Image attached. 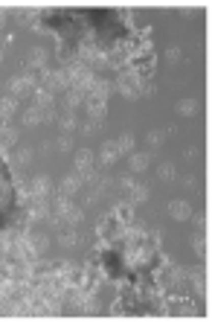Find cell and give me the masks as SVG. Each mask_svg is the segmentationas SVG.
Instances as JSON below:
<instances>
[{
  "label": "cell",
  "mask_w": 212,
  "mask_h": 323,
  "mask_svg": "<svg viewBox=\"0 0 212 323\" xmlns=\"http://www.w3.org/2000/svg\"><path fill=\"white\" fill-rule=\"evenodd\" d=\"M15 111H18V99H15V96L0 99V117H12Z\"/></svg>",
  "instance_id": "15"
},
{
  "label": "cell",
  "mask_w": 212,
  "mask_h": 323,
  "mask_svg": "<svg viewBox=\"0 0 212 323\" xmlns=\"http://www.w3.org/2000/svg\"><path fill=\"white\" fill-rule=\"evenodd\" d=\"M183 183H186L189 190H198V178H195V175H189V178H186V181H183Z\"/></svg>",
  "instance_id": "32"
},
{
  "label": "cell",
  "mask_w": 212,
  "mask_h": 323,
  "mask_svg": "<svg viewBox=\"0 0 212 323\" xmlns=\"http://www.w3.org/2000/svg\"><path fill=\"white\" fill-rule=\"evenodd\" d=\"M116 152L119 154H131L134 152V137L131 134H122L119 140H116Z\"/></svg>",
  "instance_id": "16"
},
{
  "label": "cell",
  "mask_w": 212,
  "mask_h": 323,
  "mask_svg": "<svg viewBox=\"0 0 212 323\" xmlns=\"http://www.w3.org/2000/svg\"><path fill=\"white\" fill-rule=\"evenodd\" d=\"M128 195H131V204L145 201V198H148V186H142V183H134L131 190H128Z\"/></svg>",
  "instance_id": "17"
},
{
  "label": "cell",
  "mask_w": 212,
  "mask_h": 323,
  "mask_svg": "<svg viewBox=\"0 0 212 323\" xmlns=\"http://www.w3.org/2000/svg\"><path fill=\"white\" fill-rule=\"evenodd\" d=\"M192 245H195V251H198V253H206V239H203V236H198Z\"/></svg>",
  "instance_id": "31"
},
{
  "label": "cell",
  "mask_w": 212,
  "mask_h": 323,
  "mask_svg": "<svg viewBox=\"0 0 212 323\" xmlns=\"http://www.w3.org/2000/svg\"><path fill=\"white\" fill-rule=\"evenodd\" d=\"M195 111H198V102L195 99H180L177 102V114H180V117H192Z\"/></svg>",
  "instance_id": "19"
},
{
  "label": "cell",
  "mask_w": 212,
  "mask_h": 323,
  "mask_svg": "<svg viewBox=\"0 0 212 323\" xmlns=\"http://www.w3.org/2000/svg\"><path fill=\"white\" fill-rule=\"evenodd\" d=\"M32 96H35V108H50V105H55V102H52V91H47V88H35Z\"/></svg>",
  "instance_id": "12"
},
{
  "label": "cell",
  "mask_w": 212,
  "mask_h": 323,
  "mask_svg": "<svg viewBox=\"0 0 212 323\" xmlns=\"http://www.w3.org/2000/svg\"><path fill=\"white\" fill-rule=\"evenodd\" d=\"M79 186H81V178H79V175H67V178H61L58 192L70 198V195H76V192H79Z\"/></svg>",
  "instance_id": "9"
},
{
  "label": "cell",
  "mask_w": 212,
  "mask_h": 323,
  "mask_svg": "<svg viewBox=\"0 0 212 323\" xmlns=\"http://www.w3.org/2000/svg\"><path fill=\"white\" fill-rule=\"evenodd\" d=\"M50 216V204H47V198H35V201L29 204V219L32 222H38V219H47Z\"/></svg>",
  "instance_id": "8"
},
{
  "label": "cell",
  "mask_w": 212,
  "mask_h": 323,
  "mask_svg": "<svg viewBox=\"0 0 212 323\" xmlns=\"http://www.w3.org/2000/svg\"><path fill=\"white\" fill-rule=\"evenodd\" d=\"M58 125L61 128H64V131H73V128H76V117H73V111H64L58 117Z\"/></svg>",
  "instance_id": "22"
},
{
  "label": "cell",
  "mask_w": 212,
  "mask_h": 323,
  "mask_svg": "<svg viewBox=\"0 0 212 323\" xmlns=\"http://www.w3.org/2000/svg\"><path fill=\"white\" fill-rule=\"evenodd\" d=\"M76 166H79V172H93V152L90 149H79V152H76Z\"/></svg>",
  "instance_id": "11"
},
{
  "label": "cell",
  "mask_w": 212,
  "mask_h": 323,
  "mask_svg": "<svg viewBox=\"0 0 212 323\" xmlns=\"http://www.w3.org/2000/svg\"><path fill=\"white\" fill-rule=\"evenodd\" d=\"M23 122H26V125H38V122H44V120H41V108H35V105H32L29 111L23 114Z\"/></svg>",
  "instance_id": "23"
},
{
  "label": "cell",
  "mask_w": 212,
  "mask_h": 323,
  "mask_svg": "<svg viewBox=\"0 0 212 323\" xmlns=\"http://www.w3.org/2000/svg\"><path fill=\"white\" fill-rule=\"evenodd\" d=\"M195 224H198V227L203 230V227H206V216H198V219H195Z\"/></svg>",
  "instance_id": "34"
},
{
  "label": "cell",
  "mask_w": 212,
  "mask_h": 323,
  "mask_svg": "<svg viewBox=\"0 0 212 323\" xmlns=\"http://www.w3.org/2000/svg\"><path fill=\"white\" fill-rule=\"evenodd\" d=\"M3 128H9V117H0V131Z\"/></svg>",
  "instance_id": "36"
},
{
  "label": "cell",
  "mask_w": 212,
  "mask_h": 323,
  "mask_svg": "<svg viewBox=\"0 0 212 323\" xmlns=\"http://www.w3.org/2000/svg\"><path fill=\"white\" fill-rule=\"evenodd\" d=\"M32 88H35V79H32V76H15V79L9 82V91L15 93V96H23V93H29Z\"/></svg>",
  "instance_id": "4"
},
{
  "label": "cell",
  "mask_w": 212,
  "mask_h": 323,
  "mask_svg": "<svg viewBox=\"0 0 212 323\" xmlns=\"http://www.w3.org/2000/svg\"><path fill=\"white\" fill-rule=\"evenodd\" d=\"M119 91L128 96V99H134V96H140V73L134 70H125L119 76Z\"/></svg>",
  "instance_id": "2"
},
{
  "label": "cell",
  "mask_w": 212,
  "mask_h": 323,
  "mask_svg": "<svg viewBox=\"0 0 212 323\" xmlns=\"http://www.w3.org/2000/svg\"><path fill=\"white\" fill-rule=\"evenodd\" d=\"M0 26H3V12H0Z\"/></svg>",
  "instance_id": "37"
},
{
  "label": "cell",
  "mask_w": 212,
  "mask_h": 323,
  "mask_svg": "<svg viewBox=\"0 0 212 323\" xmlns=\"http://www.w3.org/2000/svg\"><path fill=\"white\" fill-rule=\"evenodd\" d=\"M169 216H172L174 222H186V219L192 216V207L186 201H172L169 204Z\"/></svg>",
  "instance_id": "7"
},
{
  "label": "cell",
  "mask_w": 212,
  "mask_h": 323,
  "mask_svg": "<svg viewBox=\"0 0 212 323\" xmlns=\"http://www.w3.org/2000/svg\"><path fill=\"white\" fill-rule=\"evenodd\" d=\"M58 242H61V248H73V245L79 242V236H76L73 230H64V233L58 236Z\"/></svg>",
  "instance_id": "24"
},
{
  "label": "cell",
  "mask_w": 212,
  "mask_h": 323,
  "mask_svg": "<svg viewBox=\"0 0 212 323\" xmlns=\"http://www.w3.org/2000/svg\"><path fill=\"white\" fill-rule=\"evenodd\" d=\"M15 160H18L20 166H26V163L32 160V149H20V152H18V157H15Z\"/></svg>",
  "instance_id": "28"
},
{
  "label": "cell",
  "mask_w": 212,
  "mask_h": 323,
  "mask_svg": "<svg viewBox=\"0 0 212 323\" xmlns=\"http://www.w3.org/2000/svg\"><path fill=\"white\" fill-rule=\"evenodd\" d=\"M189 274H192V283H195V288H198V291H206V285H203V271H201V268H192V271H189Z\"/></svg>",
  "instance_id": "25"
},
{
  "label": "cell",
  "mask_w": 212,
  "mask_h": 323,
  "mask_svg": "<svg viewBox=\"0 0 212 323\" xmlns=\"http://www.w3.org/2000/svg\"><path fill=\"white\" fill-rule=\"evenodd\" d=\"M157 175H160L163 181H172V178H174V166H172V163H160Z\"/></svg>",
  "instance_id": "27"
},
{
  "label": "cell",
  "mask_w": 212,
  "mask_h": 323,
  "mask_svg": "<svg viewBox=\"0 0 212 323\" xmlns=\"http://www.w3.org/2000/svg\"><path fill=\"white\" fill-rule=\"evenodd\" d=\"M163 137H166L163 131H148V143H152V146H160Z\"/></svg>",
  "instance_id": "30"
},
{
  "label": "cell",
  "mask_w": 212,
  "mask_h": 323,
  "mask_svg": "<svg viewBox=\"0 0 212 323\" xmlns=\"http://www.w3.org/2000/svg\"><path fill=\"white\" fill-rule=\"evenodd\" d=\"M96 233H99L105 242H111V239H116V236H122V233H125V224L116 222L113 216H105V219L99 222V230H96Z\"/></svg>",
  "instance_id": "1"
},
{
  "label": "cell",
  "mask_w": 212,
  "mask_h": 323,
  "mask_svg": "<svg viewBox=\"0 0 212 323\" xmlns=\"http://www.w3.org/2000/svg\"><path fill=\"white\" fill-rule=\"evenodd\" d=\"M15 140H18V131H15V128H3V131H0V143H3V146H12Z\"/></svg>",
  "instance_id": "26"
},
{
  "label": "cell",
  "mask_w": 212,
  "mask_h": 323,
  "mask_svg": "<svg viewBox=\"0 0 212 323\" xmlns=\"http://www.w3.org/2000/svg\"><path fill=\"white\" fill-rule=\"evenodd\" d=\"M111 216L116 219V222H122L125 227H128V224L134 222V204H131V201H122V204H116Z\"/></svg>",
  "instance_id": "5"
},
{
  "label": "cell",
  "mask_w": 212,
  "mask_h": 323,
  "mask_svg": "<svg viewBox=\"0 0 212 323\" xmlns=\"http://www.w3.org/2000/svg\"><path fill=\"white\" fill-rule=\"evenodd\" d=\"M26 64H29V67H41V70H44V67H47V56H44V50H32L29 59H26Z\"/></svg>",
  "instance_id": "20"
},
{
  "label": "cell",
  "mask_w": 212,
  "mask_h": 323,
  "mask_svg": "<svg viewBox=\"0 0 212 323\" xmlns=\"http://www.w3.org/2000/svg\"><path fill=\"white\" fill-rule=\"evenodd\" d=\"M70 146H73V140L67 137V134H61V137H58V149H61V152H70Z\"/></svg>",
  "instance_id": "29"
},
{
  "label": "cell",
  "mask_w": 212,
  "mask_h": 323,
  "mask_svg": "<svg viewBox=\"0 0 212 323\" xmlns=\"http://www.w3.org/2000/svg\"><path fill=\"white\" fill-rule=\"evenodd\" d=\"M116 157H119V152H116V143L113 140H105L99 149V160L102 166H111V163H116Z\"/></svg>",
  "instance_id": "6"
},
{
  "label": "cell",
  "mask_w": 212,
  "mask_h": 323,
  "mask_svg": "<svg viewBox=\"0 0 212 323\" xmlns=\"http://www.w3.org/2000/svg\"><path fill=\"white\" fill-rule=\"evenodd\" d=\"M29 245H32V251H35V256H44V253H47V248H50V239H47V236H32L29 233Z\"/></svg>",
  "instance_id": "14"
},
{
  "label": "cell",
  "mask_w": 212,
  "mask_h": 323,
  "mask_svg": "<svg viewBox=\"0 0 212 323\" xmlns=\"http://www.w3.org/2000/svg\"><path fill=\"white\" fill-rule=\"evenodd\" d=\"M148 163H152V154L148 152H131V169L134 172H142V169H148Z\"/></svg>",
  "instance_id": "13"
},
{
  "label": "cell",
  "mask_w": 212,
  "mask_h": 323,
  "mask_svg": "<svg viewBox=\"0 0 212 323\" xmlns=\"http://www.w3.org/2000/svg\"><path fill=\"white\" fill-rule=\"evenodd\" d=\"M81 102H84V93L76 91V88H70V93H67V111H76Z\"/></svg>",
  "instance_id": "21"
},
{
  "label": "cell",
  "mask_w": 212,
  "mask_h": 323,
  "mask_svg": "<svg viewBox=\"0 0 212 323\" xmlns=\"http://www.w3.org/2000/svg\"><path fill=\"white\" fill-rule=\"evenodd\" d=\"M84 105H87V114H90V122H96L99 125L102 120H105V102H96V99H84Z\"/></svg>",
  "instance_id": "10"
},
{
  "label": "cell",
  "mask_w": 212,
  "mask_h": 323,
  "mask_svg": "<svg viewBox=\"0 0 212 323\" xmlns=\"http://www.w3.org/2000/svg\"><path fill=\"white\" fill-rule=\"evenodd\" d=\"M180 59V50H169V61H177Z\"/></svg>",
  "instance_id": "35"
},
{
  "label": "cell",
  "mask_w": 212,
  "mask_h": 323,
  "mask_svg": "<svg viewBox=\"0 0 212 323\" xmlns=\"http://www.w3.org/2000/svg\"><path fill=\"white\" fill-rule=\"evenodd\" d=\"M131 186H134V181H131V178H122V181H119V190H125V192H128Z\"/></svg>",
  "instance_id": "33"
},
{
  "label": "cell",
  "mask_w": 212,
  "mask_h": 323,
  "mask_svg": "<svg viewBox=\"0 0 212 323\" xmlns=\"http://www.w3.org/2000/svg\"><path fill=\"white\" fill-rule=\"evenodd\" d=\"M29 186H32V195H35V198H47V195L52 192V181L47 178V175H38V178H32Z\"/></svg>",
  "instance_id": "3"
},
{
  "label": "cell",
  "mask_w": 212,
  "mask_h": 323,
  "mask_svg": "<svg viewBox=\"0 0 212 323\" xmlns=\"http://www.w3.org/2000/svg\"><path fill=\"white\" fill-rule=\"evenodd\" d=\"M81 56H84L87 61H102V59H105V56H102V50L96 47V44H84V47H81Z\"/></svg>",
  "instance_id": "18"
}]
</instances>
